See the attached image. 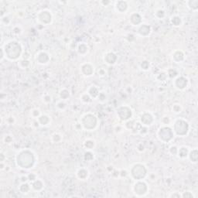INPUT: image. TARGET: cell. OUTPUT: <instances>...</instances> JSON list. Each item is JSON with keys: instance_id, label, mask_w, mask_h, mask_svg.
I'll return each instance as SVG.
<instances>
[{"instance_id": "cell-1", "label": "cell", "mask_w": 198, "mask_h": 198, "mask_svg": "<svg viewBox=\"0 0 198 198\" xmlns=\"http://www.w3.org/2000/svg\"><path fill=\"white\" fill-rule=\"evenodd\" d=\"M2 48L4 51L6 58L10 60H16L19 59L22 52L21 44L15 40H9L2 46Z\"/></svg>"}, {"instance_id": "cell-2", "label": "cell", "mask_w": 198, "mask_h": 198, "mask_svg": "<svg viewBox=\"0 0 198 198\" xmlns=\"http://www.w3.org/2000/svg\"><path fill=\"white\" fill-rule=\"evenodd\" d=\"M80 123L81 124L83 129H87L88 131H93L95 129L98 125L97 117L95 114L88 113L82 115L80 119Z\"/></svg>"}, {"instance_id": "cell-3", "label": "cell", "mask_w": 198, "mask_h": 198, "mask_svg": "<svg viewBox=\"0 0 198 198\" xmlns=\"http://www.w3.org/2000/svg\"><path fill=\"white\" fill-rule=\"evenodd\" d=\"M189 132V123L183 119L175 120L173 125V132L179 136H187Z\"/></svg>"}, {"instance_id": "cell-4", "label": "cell", "mask_w": 198, "mask_h": 198, "mask_svg": "<svg viewBox=\"0 0 198 198\" xmlns=\"http://www.w3.org/2000/svg\"><path fill=\"white\" fill-rule=\"evenodd\" d=\"M157 137L160 141L163 142L164 143H167L171 141L174 137V132L168 126H163L159 128L157 132Z\"/></svg>"}, {"instance_id": "cell-5", "label": "cell", "mask_w": 198, "mask_h": 198, "mask_svg": "<svg viewBox=\"0 0 198 198\" xmlns=\"http://www.w3.org/2000/svg\"><path fill=\"white\" fill-rule=\"evenodd\" d=\"M135 173H136V176L133 177L135 180H142L145 178L147 174L146 168L143 164H139V163L135 164L134 166H132L131 171H130V174H131V176H132Z\"/></svg>"}, {"instance_id": "cell-6", "label": "cell", "mask_w": 198, "mask_h": 198, "mask_svg": "<svg viewBox=\"0 0 198 198\" xmlns=\"http://www.w3.org/2000/svg\"><path fill=\"white\" fill-rule=\"evenodd\" d=\"M133 194L136 197H143L145 196L148 194L149 191V187H148L147 183L145 181L142 180H136V182L134 183L133 187H132Z\"/></svg>"}, {"instance_id": "cell-7", "label": "cell", "mask_w": 198, "mask_h": 198, "mask_svg": "<svg viewBox=\"0 0 198 198\" xmlns=\"http://www.w3.org/2000/svg\"><path fill=\"white\" fill-rule=\"evenodd\" d=\"M38 21L44 25H47L51 23L52 21V15H51V12L47 10H43L38 13L37 15Z\"/></svg>"}, {"instance_id": "cell-8", "label": "cell", "mask_w": 198, "mask_h": 198, "mask_svg": "<svg viewBox=\"0 0 198 198\" xmlns=\"http://www.w3.org/2000/svg\"><path fill=\"white\" fill-rule=\"evenodd\" d=\"M124 108V112H121V111H118L117 110V113H118V115L119 116V119L122 120V121H128L130 119H131V117H132V110H131V108L129 107H128V106H123Z\"/></svg>"}, {"instance_id": "cell-9", "label": "cell", "mask_w": 198, "mask_h": 198, "mask_svg": "<svg viewBox=\"0 0 198 198\" xmlns=\"http://www.w3.org/2000/svg\"><path fill=\"white\" fill-rule=\"evenodd\" d=\"M81 71L85 77H91L93 75L94 71H95V67L92 64H89V63H85V64H81Z\"/></svg>"}, {"instance_id": "cell-10", "label": "cell", "mask_w": 198, "mask_h": 198, "mask_svg": "<svg viewBox=\"0 0 198 198\" xmlns=\"http://www.w3.org/2000/svg\"><path fill=\"white\" fill-rule=\"evenodd\" d=\"M188 84V79L183 77H177L174 80V86L178 90H183Z\"/></svg>"}, {"instance_id": "cell-11", "label": "cell", "mask_w": 198, "mask_h": 198, "mask_svg": "<svg viewBox=\"0 0 198 198\" xmlns=\"http://www.w3.org/2000/svg\"><path fill=\"white\" fill-rule=\"evenodd\" d=\"M50 55L46 52H44V51H41V52H39V53L36 55L35 59L37 60L38 64H47L50 60Z\"/></svg>"}, {"instance_id": "cell-12", "label": "cell", "mask_w": 198, "mask_h": 198, "mask_svg": "<svg viewBox=\"0 0 198 198\" xmlns=\"http://www.w3.org/2000/svg\"><path fill=\"white\" fill-rule=\"evenodd\" d=\"M153 116L150 113L145 112L143 113L140 117V122L144 126H151L153 122Z\"/></svg>"}, {"instance_id": "cell-13", "label": "cell", "mask_w": 198, "mask_h": 198, "mask_svg": "<svg viewBox=\"0 0 198 198\" xmlns=\"http://www.w3.org/2000/svg\"><path fill=\"white\" fill-rule=\"evenodd\" d=\"M76 176L80 180H86L89 176V171L86 168H80L76 173Z\"/></svg>"}, {"instance_id": "cell-14", "label": "cell", "mask_w": 198, "mask_h": 198, "mask_svg": "<svg viewBox=\"0 0 198 198\" xmlns=\"http://www.w3.org/2000/svg\"><path fill=\"white\" fill-rule=\"evenodd\" d=\"M31 183V187H32V190H35V191H41L44 187V181L40 179H37L36 180L32 182Z\"/></svg>"}, {"instance_id": "cell-15", "label": "cell", "mask_w": 198, "mask_h": 198, "mask_svg": "<svg viewBox=\"0 0 198 198\" xmlns=\"http://www.w3.org/2000/svg\"><path fill=\"white\" fill-rule=\"evenodd\" d=\"M190 152V148L187 147V146H181V147L178 148V152H177V154L176 156H178L180 159H186L187 158L188 154H189Z\"/></svg>"}, {"instance_id": "cell-16", "label": "cell", "mask_w": 198, "mask_h": 198, "mask_svg": "<svg viewBox=\"0 0 198 198\" xmlns=\"http://www.w3.org/2000/svg\"><path fill=\"white\" fill-rule=\"evenodd\" d=\"M150 32H151V28L146 24H141L138 29V33L143 37H146V36L150 35Z\"/></svg>"}, {"instance_id": "cell-17", "label": "cell", "mask_w": 198, "mask_h": 198, "mask_svg": "<svg viewBox=\"0 0 198 198\" xmlns=\"http://www.w3.org/2000/svg\"><path fill=\"white\" fill-rule=\"evenodd\" d=\"M37 120L41 126H46L51 123V117L48 116L47 114H41Z\"/></svg>"}, {"instance_id": "cell-18", "label": "cell", "mask_w": 198, "mask_h": 198, "mask_svg": "<svg viewBox=\"0 0 198 198\" xmlns=\"http://www.w3.org/2000/svg\"><path fill=\"white\" fill-rule=\"evenodd\" d=\"M116 59V55L114 53H112V52L106 53V55H105V57H104V60L105 61L106 64H109V65L115 64Z\"/></svg>"}, {"instance_id": "cell-19", "label": "cell", "mask_w": 198, "mask_h": 198, "mask_svg": "<svg viewBox=\"0 0 198 198\" xmlns=\"http://www.w3.org/2000/svg\"><path fill=\"white\" fill-rule=\"evenodd\" d=\"M87 93L90 95L91 98H98L100 91H99L98 88L96 86L91 85L88 88Z\"/></svg>"}, {"instance_id": "cell-20", "label": "cell", "mask_w": 198, "mask_h": 198, "mask_svg": "<svg viewBox=\"0 0 198 198\" xmlns=\"http://www.w3.org/2000/svg\"><path fill=\"white\" fill-rule=\"evenodd\" d=\"M184 60V53L183 51H176L173 53V60L176 63H181Z\"/></svg>"}, {"instance_id": "cell-21", "label": "cell", "mask_w": 198, "mask_h": 198, "mask_svg": "<svg viewBox=\"0 0 198 198\" xmlns=\"http://www.w3.org/2000/svg\"><path fill=\"white\" fill-rule=\"evenodd\" d=\"M19 190L21 194H27L31 191L32 187H31V183H28L27 182L26 183H22L21 185L19 187Z\"/></svg>"}, {"instance_id": "cell-22", "label": "cell", "mask_w": 198, "mask_h": 198, "mask_svg": "<svg viewBox=\"0 0 198 198\" xmlns=\"http://www.w3.org/2000/svg\"><path fill=\"white\" fill-rule=\"evenodd\" d=\"M115 9L120 13H124L127 10L128 5L126 2H116Z\"/></svg>"}, {"instance_id": "cell-23", "label": "cell", "mask_w": 198, "mask_h": 198, "mask_svg": "<svg viewBox=\"0 0 198 198\" xmlns=\"http://www.w3.org/2000/svg\"><path fill=\"white\" fill-rule=\"evenodd\" d=\"M77 52L81 55H85L88 52V45L84 43H81L77 46Z\"/></svg>"}, {"instance_id": "cell-24", "label": "cell", "mask_w": 198, "mask_h": 198, "mask_svg": "<svg viewBox=\"0 0 198 198\" xmlns=\"http://www.w3.org/2000/svg\"><path fill=\"white\" fill-rule=\"evenodd\" d=\"M187 157L190 159L191 163H196L197 162V150L194 149L193 150H190L189 154H188Z\"/></svg>"}, {"instance_id": "cell-25", "label": "cell", "mask_w": 198, "mask_h": 198, "mask_svg": "<svg viewBox=\"0 0 198 198\" xmlns=\"http://www.w3.org/2000/svg\"><path fill=\"white\" fill-rule=\"evenodd\" d=\"M59 95L60 98V100H64V101H65V100H67V99H68L69 98H70V96H71V93H70V91H69L67 89H66V88H63V89H61L60 91Z\"/></svg>"}, {"instance_id": "cell-26", "label": "cell", "mask_w": 198, "mask_h": 198, "mask_svg": "<svg viewBox=\"0 0 198 198\" xmlns=\"http://www.w3.org/2000/svg\"><path fill=\"white\" fill-rule=\"evenodd\" d=\"M84 146L87 150H91L95 146V140L92 139H86L84 142Z\"/></svg>"}, {"instance_id": "cell-27", "label": "cell", "mask_w": 198, "mask_h": 198, "mask_svg": "<svg viewBox=\"0 0 198 198\" xmlns=\"http://www.w3.org/2000/svg\"><path fill=\"white\" fill-rule=\"evenodd\" d=\"M170 22L174 27H180L182 24V20L178 15H174L170 19Z\"/></svg>"}, {"instance_id": "cell-28", "label": "cell", "mask_w": 198, "mask_h": 198, "mask_svg": "<svg viewBox=\"0 0 198 198\" xmlns=\"http://www.w3.org/2000/svg\"><path fill=\"white\" fill-rule=\"evenodd\" d=\"M29 65H30V63L27 59H22V60L18 62V66L22 69L27 68Z\"/></svg>"}, {"instance_id": "cell-29", "label": "cell", "mask_w": 198, "mask_h": 198, "mask_svg": "<svg viewBox=\"0 0 198 198\" xmlns=\"http://www.w3.org/2000/svg\"><path fill=\"white\" fill-rule=\"evenodd\" d=\"M62 140V136L59 133H53L51 136V141L53 143H59Z\"/></svg>"}, {"instance_id": "cell-30", "label": "cell", "mask_w": 198, "mask_h": 198, "mask_svg": "<svg viewBox=\"0 0 198 198\" xmlns=\"http://www.w3.org/2000/svg\"><path fill=\"white\" fill-rule=\"evenodd\" d=\"M95 158V156H94V153L91 152V150H87V152H85L84 153V159L88 162H91Z\"/></svg>"}, {"instance_id": "cell-31", "label": "cell", "mask_w": 198, "mask_h": 198, "mask_svg": "<svg viewBox=\"0 0 198 198\" xmlns=\"http://www.w3.org/2000/svg\"><path fill=\"white\" fill-rule=\"evenodd\" d=\"M182 109H183V108H182L181 105L177 103L174 104L173 105V107H172V112L173 113H175V114H180V113H181Z\"/></svg>"}, {"instance_id": "cell-32", "label": "cell", "mask_w": 198, "mask_h": 198, "mask_svg": "<svg viewBox=\"0 0 198 198\" xmlns=\"http://www.w3.org/2000/svg\"><path fill=\"white\" fill-rule=\"evenodd\" d=\"M81 100L82 102H84V103H90L91 101V98L89 95H88V93H84L83 95L81 96Z\"/></svg>"}, {"instance_id": "cell-33", "label": "cell", "mask_w": 198, "mask_h": 198, "mask_svg": "<svg viewBox=\"0 0 198 198\" xmlns=\"http://www.w3.org/2000/svg\"><path fill=\"white\" fill-rule=\"evenodd\" d=\"M56 106H57V108L59 109V110L60 111H64L65 108H66L67 107V104L65 103V101H64V100H60V101H57V105H56Z\"/></svg>"}, {"instance_id": "cell-34", "label": "cell", "mask_w": 198, "mask_h": 198, "mask_svg": "<svg viewBox=\"0 0 198 198\" xmlns=\"http://www.w3.org/2000/svg\"><path fill=\"white\" fill-rule=\"evenodd\" d=\"M31 116L33 117V119H37L39 118L40 114H41V112H40V109H38V108H34L33 110L31 111Z\"/></svg>"}, {"instance_id": "cell-35", "label": "cell", "mask_w": 198, "mask_h": 198, "mask_svg": "<svg viewBox=\"0 0 198 198\" xmlns=\"http://www.w3.org/2000/svg\"><path fill=\"white\" fill-rule=\"evenodd\" d=\"M181 197L182 198H194L195 197V196L193 194L192 192L186 191V192H183V194H181Z\"/></svg>"}, {"instance_id": "cell-36", "label": "cell", "mask_w": 198, "mask_h": 198, "mask_svg": "<svg viewBox=\"0 0 198 198\" xmlns=\"http://www.w3.org/2000/svg\"><path fill=\"white\" fill-rule=\"evenodd\" d=\"M140 66H141V68L143 69V71H148L150 67V62L147 61V60H144V61H143Z\"/></svg>"}, {"instance_id": "cell-37", "label": "cell", "mask_w": 198, "mask_h": 198, "mask_svg": "<svg viewBox=\"0 0 198 198\" xmlns=\"http://www.w3.org/2000/svg\"><path fill=\"white\" fill-rule=\"evenodd\" d=\"M157 77H160L159 78H157L159 81H165L166 80V78L168 77V76L166 73L162 72V73H160V74H159Z\"/></svg>"}, {"instance_id": "cell-38", "label": "cell", "mask_w": 198, "mask_h": 198, "mask_svg": "<svg viewBox=\"0 0 198 198\" xmlns=\"http://www.w3.org/2000/svg\"><path fill=\"white\" fill-rule=\"evenodd\" d=\"M43 101L45 104L51 103V101H52V97L50 95H48V94H46V95H44L43 96Z\"/></svg>"}, {"instance_id": "cell-39", "label": "cell", "mask_w": 198, "mask_h": 198, "mask_svg": "<svg viewBox=\"0 0 198 198\" xmlns=\"http://www.w3.org/2000/svg\"><path fill=\"white\" fill-rule=\"evenodd\" d=\"M156 16L158 19H163V18L165 17V12L162 10V9H158L157 11L156 12Z\"/></svg>"}, {"instance_id": "cell-40", "label": "cell", "mask_w": 198, "mask_h": 198, "mask_svg": "<svg viewBox=\"0 0 198 198\" xmlns=\"http://www.w3.org/2000/svg\"><path fill=\"white\" fill-rule=\"evenodd\" d=\"M170 152L171 153L173 156V155H176L177 154V152H178V147L176 146V145H171L170 147V150H169Z\"/></svg>"}, {"instance_id": "cell-41", "label": "cell", "mask_w": 198, "mask_h": 198, "mask_svg": "<svg viewBox=\"0 0 198 198\" xmlns=\"http://www.w3.org/2000/svg\"><path fill=\"white\" fill-rule=\"evenodd\" d=\"M98 101H100L101 102H105L106 101V99H107V96H106L105 93V92H100L99 93L98 97Z\"/></svg>"}, {"instance_id": "cell-42", "label": "cell", "mask_w": 198, "mask_h": 198, "mask_svg": "<svg viewBox=\"0 0 198 198\" xmlns=\"http://www.w3.org/2000/svg\"><path fill=\"white\" fill-rule=\"evenodd\" d=\"M162 119H163V120H162V123H163L165 126H167L168 125L170 124V122H171L170 118L169 116H164Z\"/></svg>"}, {"instance_id": "cell-43", "label": "cell", "mask_w": 198, "mask_h": 198, "mask_svg": "<svg viewBox=\"0 0 198 198\" xmlns=\"http://www.w3.org/2000/svg\"><path fill=\"white\" fill-rule=\"evenodd\" d=\"M27 176H28V180H29V182H30V183H32V182H33L34 180H36L37 179V175L34 173H29L27 175Z\"/></svg>"}, {"instance_id": "cell-44", "label": "cell", "mask_w": 198, "mask_h": 198, "mask_svg": "<svg viewBox=\"0 0 198 198\" xmlns=\"http://www.w3.org/2000/svg\"><path fill=\"white\" fill-rule=\"evenodd\" d=\"M13 33L16 34V35H19V34H20V33H22V29L20 28V27L16 26V27H14V29H13Z\"/></svg>"}, {"instance_id": "cell-45", "label": "cell", "mask_w": 198, "mask_h": 198, "mask_svg": "<svg viewBox=\"0 0 198 198\" xmlns=\"http://www.w3.org/2000/svg\"><path fill=\"white\" fill-rule=\"evenodd\" d=\"M169 197L180 198L181 197V194H180L179 192H173V193H172L171 194H170V195H169Z\"/></svg>"}, {"instance_id": "cell-46", "label": "cell", "mask_w": 198, "mask_h": 198, "mask_svg": "<svg viewBox=\"0 0 198 198\" xmlns=\"http://www.w3.org/2000/svg\"><path fill=\"white\" fill-rule=\"evenodd\" d=\"M9 139H13V137L11 136H9V135H7V136H6V137H5V142H6V143H12V141L13 140H9Z\"/></svg>"}, {"instance_id": "cell-47", "label": "cell", "mask_w": 198, "mask_h": 198, "mask_svg": "<svg viewBox=\"0 0 198 198\" xmlns=\"http://www.w3.org/2000/svg\"><path fill=\"white\" fill-rule=\"evenodd\" d=\"M98 75L100 77H104L106 75V71L104 69H100L98 71Z\"/></svg>"}, {"instance_id": "cell-48", "label": "cell", "mask_w": 198, "mask_h": 198, "mask_svg": "<svg viewBox=\"0 0 198 198\" xmlns=\"http://www.w3.org/2000/svg\"><path fill=\"white\" fill-rule=\"evenodd\" d=\"M20 180H21V182L22 183H26V182H28L29 180H28V176H22L21 177H20Z\"/></svg>"}]
</instances>
